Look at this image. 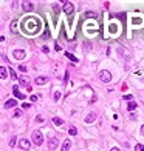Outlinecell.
<instances>
[{"label":"cell","instance_id":"603a6c76","mask_svg":"<svg viewBox=\"0 0 144 151\" xmlns=\"http://www.w3.org/2000/svg\"><path fill=\"white\" fill-rule=\"evenodd\" d=\"M53 99H54V100H59V99H61V93H59V91H56V93L53 94Z\"/></svg>","mask_w":144,"mask_h":151},{"label":"cell","instance_id":"484cf974","mask_svg":"<svg viewBox=\"0 0 144 151\" xmlns=\"http://www.w3.org/2000/svg\"><path fill=\"white\" fill-rule=\"evenodd\" d=\"M19 116H22V111L20 110H16L14 111V117H19Z\"/></svg>","mask_w":144,"mask_h":151},{"label":"cell","instance_id":"9c48e42d","mask_svg":"<svg viewBox=\"0 0 144 151\" xmlns=\"http://www.w3.org/2000/svg\"><path fill=\"white\" fill-rule=\"evenodd\" d=\"M47 82H48V79H47V77H37V79H36V80H34V83L40 86V85H45V83H47Z\"/></svg>","mask_w":144,"mask_h":151},{"label":"cell","instance_id":"7a4b0ae2","mask_svg":"<svg viewBox=\"0 0 144 151\" xmlns=\"http://www.w3.org/2000/svg\"><path fill=\"white\" fill-rule=\"evenodd\" d=\"M31 137H33L34 145L40 146L42 143H44V136H42V131L40 130H34V131H33V134H31Z\"/></svg>","mask_w":144,"mask_h":151},{"label":"cell","instance_id":"ffe728a7","mask_svg":"<svg viewBox=\"0 0 144 151\" xmlns=\"http://www.w3.org/2000/svg\"><path fill=\"white\" fill-rule=\"evenodd\" d=\"M65 55H67V57H68V59H70V60H71V62H74V63H76V62H78V59H76V57H74V55H73V54H70V52H65Z\"/></svg>","mask_w":144,"mask_h":151},{"label":"cell","instance_id":"6da1fadb","mask_svg":"<svg viewBox=\"0 0 144 151\" xmlns=\"http://www.w3.org/2000/svg\"><path fill=\"white\" fill-rule=\"evenodd\" d=\"M27 31L29 34H36V32L40 29V22H39L37 17H33V19H28L27 20V25H25Z\"/></svg>","mask_w":144,"mask_h":151},{"label":"cell","instance_id":"8fae6325","mask_svg":"<svg viewBox=\"0 0 144 151\" xmlns=\"http://www.w3.org/2000/svg\"><path fill=\"white\" fill-rule=\"evenodd\" d=\"M94 120H96V113H90V114L85 117V122H87V123H91V122H94Z\"/></svg>","mask_w":144,"mask_h":151},{"label":"cell","instance_id":"83f0119b","mask_svg":"<svg viewBox=\"0 0 144 151\" xmlns=\"http://www.w3.org/2000/svg\"><path fill=\"white\" fill-rule=\"evenodd\" d=\"M42 51H44L45 54H48V51H50V50H48V46H47V45H44V46H42Z\"/></svg>","mask_w":144,"mask_h":151},{"label":"cell","instance_id":"d6986e66","mask_svg":"<svg viewBox=\"0 0 144 151\" xmlns=\"http://www.w3.org/2000/svg\"><path fill=\"white\" fill-rule=\"evenodd\" d=\"M85 17H87V19H93V17H96V12H93V11H87V12H85Z\"/></svg>","mask_w":144,"mask_h":151},{"label":"cell","instance_id":"8992f818","mask_svg":"<svg viewBox=\"0 0 144 151\" xmlns=\"http://www.w3.org/2000/svg\"><path fill=\"white\" fill-rule=\"evenodd\" d=\"M12 55H14V59H17V60H22V59H25V51L16 50L14 52H12Z\"/></svg>","mask_w":144,"mask_h":151},{"label":"cell","instance_id":"d4e9b609","mask_svg":"<svg viewBox=\"0 0 144 151\" xmlns=\"http://www.w3.org/2000/svg\"><path fill=\"white\" fill-rule=\"evenodd\" d=\"M19 71H22V73H27V66H25V65H19Z\"/></svg>","mask_w":144,"mask_h":151},{"label":"cell","instance_id":"277c9868","mask_svg":"<svg viewBox=\"0 0 144 151\" xmlns=\"http://www.w3.org/2000/svg\"><path fill=\"white\" fill-rule=\"evenodd\" d=\"M64 11L67 12L68 15H70L71 12L74 11V5H73V3H71V2H64Z\"/></svg>","mask_w":144,"mask_h":151},{"label":"cell","instance_id":"5b68a950","mask_svg":"<svg viewBox=\"0 0 144 151\" xmlns=\"http://www.w3.org/2000/svg\"><path fill=\"white\" fill-rule=\"evenodd\" d=\"M12 93H14V96L17 97V99H22V100L27 99V96H25V94H22L20 91H19V86H17V85H14V86H12Z\"/></svg>","mask_w":144,"mask_h":151},{"label":"cell","instance_id":"44dd1931","mask_svg":"<svg viewBox=\"0 0 144 151\" xmlns=\"http://www.w3.org/2000/svg\"><path fill=\"white\" fill-rule=\"evenodd\" d=\"M0 77L2 79H6V68H0Z\"/></svg>","mask_w":144,"mask_h":151},{"label":"cell","instance_id":"3957f363","mask_svg":"<svg viewBox=\"0 0 144 151\" xmlns=\"http://www.w3.org/2000/svg\"><path fill=\"white\" fill-rule=\"evenodd\" d=\"M99 79H101V82H104V83H109V82L112 80V74H110L107 70H104V71L99 73Z\"/></svg>","mask_w":144,"mask_h":151},{"label":"cell","instance_id":"f1b7e54d","mask_svg":"<svg viewBox=\"0 0 144 151\" xmlns=\"http://www.w3.org/2000/svg\"><path fill=\"white\" fill-rule=\"evenodd\" d=\"M59 11H61V6L56 3V5H54V12H59Z\"/></svg>","mask_w":144,"mask_h":151},{"label":"cell","instance_id":"d6a6232c","mask_svg":"<svg viewBox=\"0 0 144 151\" xmlns=\"http://www.w3.org/2000/svg\"><path fill=\"white\" fill-rule=\"evenodd\" d=\"M36 120H37V122H44V117H42V116H37V117H36Z\"/></svg>","mask_w":144,"mask_h":151},{"label":"cell","instance_id":"4fadbf2b","mask_svg":"<svg viewBox=\"0 0 144 151\" xmlns=\"http://www.w3.org/2000/svg\"><path fill=\"white\" fill-rule=\"evenodd\" d=\"M48 146H50V150H54L57 146V139H50V142H48Z\"/></svg>","mask_w":144,"mask_h":151},{"label":"cell","instance_id":"30bf717a","mask_svg":"<svg viewBox=\"0 0 144 151\" xmlns=\"http://www.w3.org/2000/svg\"><path fill=\"white\" fill-rule=\"evenodd\" d=\"M3 106H5L6 110H8V108H14V106H16V100H14V99H9V100H6Z\"/></svg>","mask_w":144,"mask_h":151},{"label":"cell","instance_id":"ba28073f","mask_svg":"<svg viewBox=\"0 0 144 151\" xmlns=\"http://www.w3.org/2000/svg\"><path fill=\"white\" fill-rule=\"evenodd\" d=\"M29 146H31V143H29V140H27V139H22L20 140V148L22 150H29Z\"/></svg>","mask_w":144,"mask_h":151},{"label":"cell","instance_id":"e575fe53","mask_svg":"<svg viewBox=\"0 0 144 151\" xmlns=\"http://www.w3.org/2000/svg\"><path fill=\"white\" fill-rule=\"evenodd\" d=\"M124 99H126V100H130V99H132V96H130V94H127V96H124Z\"/></svg>","mask_w":144,"mask_h":151},{"label":"cell","instance_id":"2e32d148","mask_svg":"<svg viewBox=\"0 0 144 151\" xmlns=\"http://www.w3.org/2000/svg\"><path fill=\"white\" fill-rule=\"evenodd\" d=\"M136 106H138V105H136V103H135V102H130V103H129V105H127V110H129V111H130V113H132V111H133V110H135V108H136Z\"/></svg>","mask_w":144,"mask_h":151},{"label":"cell","instance_id":"1f68e13d","mask_svg":"<svg viewBox=\"0 0 144 151\" xmlns=\"http://www.w3.org/2000/svg\"><path fill=\"white\" fill-rule=\"evenodd\" d=\"M22 106H23V108H25V110H28V108H29V106H31V105H29V103H27V102H25V103H22Z\"/></svg>","mask_w":144,"mask_h":151},{"label":"cell","instance_id":"4316f807","mask_svg":"<svg viewBox=\"0 0 144 151\" xmlns=\"http://www.w3.org/2000/svg\"><path fill=\"white\" fill-rule=\"evenodd\" d=\"M16 145V137H11V142H9V146H14Z\"/></svg>","mask_w":144,"mask_h":151},{"label":"cell","instance_id":"4dcf8cb0","mask_svg":"<svg viewBox=\"0 0 144 151\" xmlns=\"http://www.w3.org/2000/svg\"><path fill=\"white\" fill-rule=\"evenodd\" d=\"M29 100H31V102H36V100H37V96H33V94H31V96H29Z\"/></svg>","mask_w":144,"mask_h":151},{"label":"cell","instance_id":"8d00e7d4","mask_svg":"<svg viewBox=\"0 0 144 151\" xmlns=\"http://www.w3.org/2000/svg\"><path fill=\"white\" fill-rule=\"evenodd\" d=\"M141 133H143V134H144V125H143V126H141Z\"/></svg>","mask_w":144,"mask_h":151},{"label":"cell","instance_id":"52a82bcc","mask_svg":"<svg viewBox=\"0 0 144 151\" xmlns=\"http://www.w3.org/2000/svg\"><path fill=\"white\" fill-rule=\"evenodd\" d=\"M22 8H23V11L29 12V11H33V8H34V5H33L31 2H22Z\"/></svg>","mask_w":144,"mask_h":151},{"label":"cell","instance_id":"ac0fdd59","mask_svg":"<svg viewBox=\"0 0 144 151\" xmlns=\"http://www.w3.org/2000/svg\"><path fill=\"white\" fill-rule=\"evenodd\" d=\"M9 76H11V79H12V80H19V77L16 76V71L12 70V68H9Z\"/></svg>","mask_w":144,"mask_h":151},{"label":"cell","instance_id":"7402d4cb","mask_svg":"<svg viewBox=\"0 0 144 151\" xmlns=\"http://www.w3.org/2000/svg\"><path fill=\"white\" fill-rule=\"evenodd\" d=\"M135 151H144V145H141V143H138V145L135 146Z\"/></svg>","mask_w":144,"mask_h":151},{"label":"cell","instance_id":"836d02e7","mask_svg":"<svg viewBox=\"0 0 144 151\" xmlns=\"http://www.w3.org/2000/svg\"><path fill=\"white\" fill-rule=\"evenodd\" d=\"M68 76H70V74H68V71H67V73H65V80H64L65 83H68Z\"/></svg>","mask_w":144,"mask_h":151},{"label":"cell","instance_id":"e0dca14e","mask_svg":"<svg viewBox=\"0 0 144 151\" xmlns=\"http://www.w3.org/2000/svg\"><path fill=\"white\" fill-rule=\"evenodd\" d=\"M68 133H70L71 136H76V134H78V130H76V126H73V125H71L70 128H68Z\"/></svg>","mask_w":144,"mask_h":151},{"label":"cell","instance_id":"f546056e","mask_svg":"<svg viewBox=\"0 0 144 151\" xmlns=\"http://www.w3.org/2000/svg\"><path fill=\"white\" fill-rule=\"evenodd\" d=\"M54 50H56V51H61V50H62V46H61L59 43H56V45H54Z\"/></svg>","mask_w":144,"mask_h":151},{"label":"cell","instance_id":"d590c367","mask_svg":"<svg viewBox=\"0 0 144 151\" xmlns=\"http://www.w3.org/2000/svg\"><path fill=\"white\" fill-rule=\"evenodd\" d=\"M110 151H119V148H112Z\"/></svg>","mask_w":144,"mask_h":151},{"label":"cell","instance_id":"7c38bea8","mask_svg":"<svg viewBox=\"0 0 144 151\" xmlns=\"http://www.w3.org/2000/svg\"><path fill=\"white\" fill-rule=\"evenodd\" d=\"M70 146H71V142H70V139L64 140V145H62L61 151H68V150H70Z\"/></svg>","mask_w":144,"mask_h":151},{"label":"cell","instance_id":"cb8c5ba5","mask_svg":"<svg viewBox=\"0 0 144 151\" xmlns=\"http://www.w3.org/2000/svg\"><path fill=\"white\" fill-rule=\"evenodd\" d=\"M16 26H17V20H14V22L11 23V31H12V32H16Z\"/></svg>","mask_w":144,"mask_h":151},{"label":"cell","instance_id":"5bb4252c","mask_svg":"<svg viewBox=\"0 0 144 151\" xmlns=\"http://www.w3.org/2000/svg\"><path fill=\"white\" fill-rule=\"evenodd\" d=\"M19 82H20V85H23V86H29V79L28 77H20L19 79Z\"/></svg>","mask_w":144,"mask_h":151},{"label":"cell","instance_id":"9a60e30c","mask_svg":"<svg viewBox=\"0 0 144 151\" xmlns=\"http://www.w3.org/2000/svg\"><path fill=\"white\" fill-rule=\"evenodd\" d=\"M53 123H54V125H57V126H61L62 123H64V120L59 119V117H53Z\"/></svg>","mask_w":144,"mask_h":151}]
</instances>
